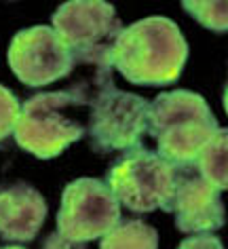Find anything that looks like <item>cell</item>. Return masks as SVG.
Listing matches in <instances>:
<instances>
[{
	"label": "cell",
	"mask_w": 228,
	"mask_h": 249,
	"mask_svg": "<svg viewBox=\"0 0 228 249\" xmlns=\"http://www.w3.org/2000/svg\"><path fill=\"white\" fill-rule=\"evenodd\" d=\"M0 249H23V247H17V245H11V247H0Z\"/></svg>",
	"instance_id": "ac0fdd59"
},
{
	"label": "cell",
	"mask_w": 228,
	"mask_h": 249,
	"mask_svg": "<svg viewBox=\"0 0 228 249\" xmlns=\"http://www.w3.org/2000/svg\"><path fill=\"white\" fill-rule=\"evenodd\" d=\"M220 192V188L201 176L196 165L175 167L171 213L175 215L177 230L186 234H211L224 226L226 211Z\"/></svg>",
	"instance_id": "9c48e42d"
},
{
	"label": "cell",
	"mask_w": 228,
	"mask_h": 249,
	"mask_svg": "<svg viewBox=\"0 0 228 249\" xmlns=\"http://www.w3.org/2000/svg\"><path fill=\"white\" fill-rule=\"evenodd\" d=\"M186 59L188 42L177 23L152 15L123 28L112 66L133 85L165 87L182 76Z\"/></svg>",
	"instance_id": "7a4b0ae2"
},
{
	"label": "cell",
	"mask_w": 228,
	"mask_h": 249,
	"mask_svg": "<svg viewBox=\"0 0 228 249\" xmlns=\"http://www.w3.org/2000/svg\"><path fill=\"white\" fill-rule=\"evenodd\" d=\"M100 249H158V232L141 220H123L102 236Z\"/></svg>",
	"instance_id": "7c38bea8"
},
{
	"label": "cell",
	"mask_w": 228,
	"mask_h": 249,
	"mask_svg": "<svg viewBox=\"0 0 228 249\" xmlns=\"http://www.w3.org/2000/svg\"><path fill=\"white\" fill-rule=\"evenodd\" d=\"M222 102H224V110H226V114H228V83L224 87V97H222Z\"/></svg>",
	"instance_id": "e0dca14e"
},
{
	"label": "cell",
	"mask_w": 228,
	"mask_h": 249,
	"mask_svg": "<svg viewBox=\"0 0 228 249\" xmlns=\"http://www.w3.org/2000/svg\"><path fill=\"white\" fill-rule=\"evenodd\" d=\"M42 249H87V247H85V243L70 241V239H66V236H61L59 232H53L42 243Z\"/></svg>",
	"instance_id": "2e32d148"
},
{
	"label": "cell",
	"mask_w": 228,
	"mask_h": 249,
	"mask_svg": "<svg viewBox=\"0 0 228 249\" xmlns=\"http://www.w3.org/2000/svg\"><path fill=\"white\" fill-rule=\"evenodd\" d=\"M106 182L123 207L133 213L163 209L171 213L175 167L158 152L133 148L114 160Z\"/></svg>",
	"instance_id": "8992f818"
},
{
	"label": "cell",
	"mask_w": 228,
	"mask_h": 249,
	"mask_svg": "<svg viewBox=\"0 0 228 249\" xmlns=\"http://www.w3.org/2000/svg\"><path fill=\"white\" fill-rule=\"evenodd\" d=\"M100 85L95 78L81 80L66 91L38 93L21 106L15 127V142L36 159H55L74 142L83 140L89 129L91 104Z\"/></svg>",
	"instance_id": "6da1fadb"
},
{
	"label": "cell",
	"mask_w": 228,
	"mask_h": 249,
	"mask_svg": "<svg viewBox=\"0 0 228 249\" xmlns=\"http://www.w3.org/2000/svg\"><path fill=\"white\" fill-rule=\"evenodd\" d=\"M51 21L74 64L110 70L116 40L123 32L112 4L104 0H70L57 7Z\"/></svg>",
	"instance_id": "277c9868"
},
{
	"label": "cell",
	"mask_w": 228,
	"mask_h": 249,
	"mask_svg": "<svg viewBox=\"0 0 228 249\" xmlns=\"http://www.w3.org/2000/svg\"><path fill=\"white\" fill-rule=\"evenodd\" d=\"M218 131L209 104L199 93L177 89L155 97L148 112V133L158 154L174 167L196 165L199 152Z\"/></svg>",
	"instance_id": "3957f363"
},
{
	"label": "cell",
	"mask_w": 228,
	"mask_h": 249,
	"mask_svg": "<svg viewBox=\"0 0 228 249\" xmlns=\"http://www.w3.org/2000/svg\"><path fill=\"white\" fill-rule=\"evenodd\" d=\"M47 217V201L34 186L17 182L0 186V239L32 241Z\"/></svg>",
	"instance_id": "30bf717a"
},
{
	"label": "cell",
	"mask_w": 228,
	"mask_h": 249,
	"mask_svg": "<svg viewBox=\"0 0 228 249\" xmlns=\"http://www.w3.org/2000/svg\"><path fill=\"white\" fill-rule=\"evenodd\" d=\"M177 249H224V245L215 234H196L184 239Z\"/></svg>",
	"instance_id": "9a60e30c"
},
{
	"label": "cell",
	"mask_w": 228,
	"mask_h": 249,
	"mask_svg": "<svg viewBox=\"0 0 228 249\" xmlns=\"http://www.w3.org/2000/svg\"><path fill=\"white\" fill-rule=\"evenodd\" d=\"M9 66L23 85L45 87L66 78L74 70V59L53 28L32 26L13 36Z\"/></svg>",
	"instance_id": "ba28073f"
},
{
	"label": "cell",
	"mask_w": 228,
	"mask_h": 249,
	"mask_svg": "<svg viewBox=\"0 0 228 249\" xmlns=\"http://www.w3.org/2000/svg\"><path fill=\"white\" fill-rule=\"evenodd\" d=\"M121 222V203L108 184L95 178H78L61 192L57 232L76 243L106 236Z\"/></svg>",
	"instance_id": "52a82bcc"
},
{
	"label": "cell",
	"mask_w": 228,
	"mask_h": 249,
	"mask_svg": "<svg viewBox=\"0 0 228 249\" xmlns=\"http://www.w3.org/2000/svg\"><path fill=\"white\" fill-rule=\"evenodd\" d=\"M182 7L203 28L211 30V32H228V0H215V2L184 0Z\"/></svg>",
	"instance_id": "4fadbf2b"
},
{
	"label": "cell",
	"mask_w": 228,
	"mask_h": 249,
	"mask_svg": "<svg viewBox=\"0 0 228 249\" xmlns=\"http://www.w3.org/2000/svg\"><path fill=\"white\" fill-rule=\"evenodd\" d=\"M19 114H21L19 99L15 97V93L11 89L0 85V142L15 133Z\"/></svg>",
	"instance_id": "5bb4252c"
},
{
	"label": "cell",
	"mask_w": 228,
	"mask_h": 249,
	"mask_svg": "<svg viewBox=\"0 0 228 249\" xmlns=\"http://www.w3.org/2000/svg\"><path fill=\"white\" fill-rule=\"evenodd\" d=\"M150 104L135 93L121 91L112 85L110 70H100L95 99L89 116V144L95 152H123L141 148L148 131Z\"/></svg>",
	"instance_id": "5b68a950"
},
{
	"label": "cell",
	"mask_w": 228,
	"mask_h": 249,
	"mask_svg": "<svg viewBox=\"0 0 228 249\" xmlns=\"http://www.w3.org/2000/svg\"><path fill=\"white\" fill-rule=\"evenodd\" d=\"M196 169L215 188L228 190V129H218L209 138L199 152Z\"/></svg>",
	"instance_id": "8fae6325"
}]
</instances>
